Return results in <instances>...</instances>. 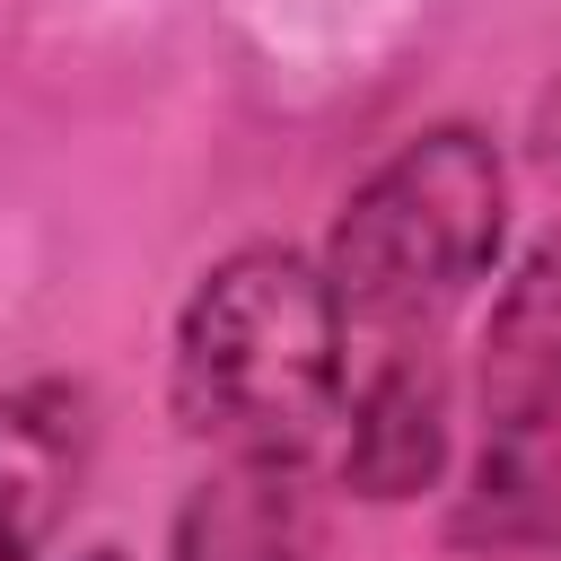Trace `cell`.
<instances>
[{"mask_svg":"<svg viewBox=\"0 0 561 561\" xmlns=\"http://www.w3.org/2000/svg\"><path fill=\"white\" fill-rule=\"evenodd\" d=\"M482 421L491 465L482 491L535 500L561 482V228L517 263L482 333Z\"/></svg>","mask_w":561,"mask_h":561,"instance_id":"obj_3","label":"cell"},{"mask_svg":"<svg viewBox=\"0 0 561 561\" xmlns=\"http://www.w3.org/2000/svg\"><path fill=\"white\" fill-rule=\"evenodd\" d=\"M500 158L482 131L438 123L403 140L333 219L324 280L342 307V359L351 351H438L447 316L500 254Z\"/></svg>","mask_w":561,"mask_h":561,"instance_id":"obj_2","label":"cell"},{"mask_svg":"<svg viewBox=\"0 0 561 561\" xmlns=\"http://www.w3.org/2000/svg\"><path fill=\"white\" fill-rule=\"evenodd\" d=\"M88 386L26 377L0 394V561H35L88 473Z\"/></svg>","mask_w":561,"mask_h":561,"instance_id":"obj_4","label":"cell"},{"mask_svg":"<svg viewBox=\"0 0 561 561\" xmlns=\"http://www.w3.org/2000/svg\"><path fill=\"white\" fill-rule=\"evenodd\" d=\"M316 543H324V526H316L307 465L245 456V465H219L184 500L167 561H316Z\"/></svg>","mask_w":561,"mask_h":561,"instance_id":"obj_5","label":"cell"},{"mask_svg":"<svg viewBox=\"0 0 561 561\" xmlns=\"http://www.w3.org/2000/svg\"><path fill=\"white\" fill-rule=\"evenodd\" d=\"M175 412L228 465L289 456L342 421V307L333 280L289 245H245L202 272L175 324Z\"/></svg>","mask_w":561,"mask_h":561,"instance_id":"obj_1","label":"cell"},{"mask_svg":"<svg viewBox=\"0 0 561 561\" xmlns=\"http://www.w3.org/2000/svg\"><path fill=\"white\" fill-rule=\"evenodd\" d=\"M535 158H543V175L561 184V70H552V88H543V105H535Z\"/></svg>","mask_w":561,"mask_h":561,"instance_id":"obj_6","label":"cell"}]
</instances>
